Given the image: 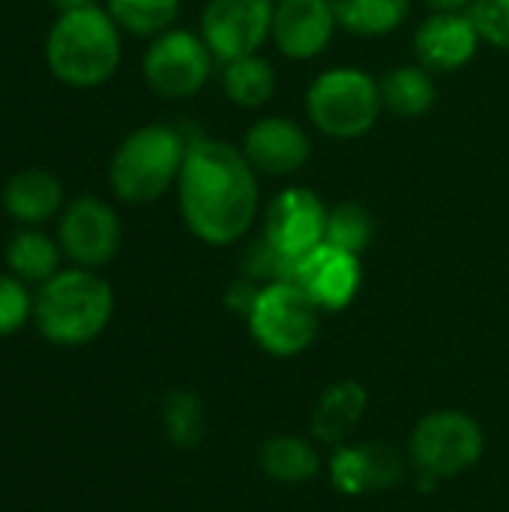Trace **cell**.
<instances>
[{"mask_svg":"<svg viewBox=\"0 0 509 512\" xmlns=\"http://www.w3.org/2000/svg\"><path fill=\"white\" fill-rule=\"evenodd\" d=\"M174 192L186 231L213 249L240 243L261 216V174L222 138L189 141Z\"/></svg>","mask_w":509,"mask_h":512,"instance_id":"1","label":"cell"},{"mask_svg":"<svg viewBox=\"0 0 509 512\" xmlns=\"http://www.w3.org/2000/svg\"><path fill=\"white\" fill-rule=\"evenodd\" d=\"M123 60V30L105 6H84L60 12L45 36L48 72L72 87L93 90L108 84Z\"/></svg>","mask_w":509,"mask_h":512,"instance_id":"2","label":"cell"},{"mask_svg":"<svg viewBox=\"0 0 509 512\" xmlns=\"http://www.w3.org/2000/svg\"><path fill=\"white\" fill-rule=\"evenodd\" d=\"M114 318V288L99 270L63 267L39 285L33 321L57 348H81L99 339Z\"/></svg>","mask_w":509,"mask_h":512,"instance_id":"3","label":"cell"},{"mask_svg":"<svg viewBox=\"0 0 509 512\" xmlns=\"http://www.w3.org/2000/svg\"><path fill=\"white\" fill-rule=\"evenodd\" d=\"M189 138L168 123H144L123 135L108 159V186L123 204H153L165 198L180 177Z\"/></svg>","mask_w":509,"mask_h":512,"instance_id":"4","label":"cell"},{"mask_svg":"<svg viewBox=\"0 0 509 512\" xmlns=\"http://www.w3.org/2000/svg\"><path fill=\"white\" fill-rule=\"evenodd\" d=\"M306 120L333 141H357L369 135L384 108L381 78L360 66H330L306 87Z\"/></svg>","mask_w":509,"mask_h":512,"instance_id":"5","label":"cell"},{"mask_svg":"<svg viewBox=\"0 0 509 512\" xmlns=\"http://www.w3.org/2000/svg\"><path fill=\"white\" fill-rule=\"evenodd\" d=\"M321 309L306 297L294 279L267 282L243 318L252 342L276 360H291L306 354L321 333Z\"/></svg>","mask_w":509,"mask_h":512,"instance_id":"6","label":"cell"},{"mask_svg":"<svg viewBox=\"0 0 509 512\" xmlns=\"http://www.w3.org/2000/svg\"><path fill=\"white\" fill-rule=\"evenodd\" d=\"M486 453L480 420L459 408H438L417 420L408 438V459L429 480H453L468 474Z\"/></svg>","mask_w":509,"mask_h":512,"instance_id":"7","label":"cell"},{"mask_svg":"<svg viewBox=\"0 0 509 512\" xmlns=\"http://www.w3.org/2000/svg\"><path fill=\"white\" fill-rule=\"evenodd\" d=\"M216 69V57L201 39L198 30L171 27L150 39L144 57H141V75L147 87L168 99L183 102L201 93Z\"/></svg>","mask_w":509,"mask_h":512,"instance_id":"8","label":"cell"},{"mask_svg":"<svg viewBox=\"0 0 509 512\" xmlns=\"http://www.w3.org/2000/svg\"><path fill=\"white\" fill-rule=\"evenodd\" d=\"M327 216L330 207L309 186H285L276 192L261 216V237L297 267L312 249L327 240Z\"/></svg>","mask_w":509,"mask_h":512,"instance_id":"9","label":"cell"},{"mask_svg":"<svg viewBox=\"0 0 509 512\" xmlns=\"http://www.w3.org/2000/svg\"><path fill=\"white\" fill-rule=\"evenodd\" d=\"M276 0H207L198 33L213 51L216 63L261 54L273 36Z\"/></svg>","mask_w":509,"mask_h":512,"instance_id":"10","label":"cell"},{"mask_svg":"<svg viewBox=\"0 0 509 512\" xmlns=\"http://www.w3.org/2000/svg\"><path fill=\"white\" fill-rule=\"evenodd\" d=\"M57 243L75 267L102 270L123 246V222L108 201L81 195L57 216Z\"/></svg>","mask_w":509,"mask_h":512,"instance_id":"11","label":"cell"},{"mask_svg":"<svg viewBox=\"0 0 509 512\" xmlns=\"http://www.w3.org/2000/svg\"><path fill=\"white\" fill-rule=\"evenodd\" d=\"M330 483L345 498L393 492L408 477V459L387 441L339 444L327 462Z\"/></svg>","mask_w":509,"mask_h":512,"instance_id":"12","label":"cell"},{"mask_svg":"<svg viewBox=\"0 0 509 512\" xmlns=\"http://www.w3.org/2000/svg\"><path fill=\"white\" fill-rule=\"evenodd\" d=\"M294 282L321 312H345L363 288L360 255L321 243L294 267Z\"/></svg>","mask_w":509,"mask_h":512,"instance_id":"13","label":"cell"},{"mask_svg":"<svg viewBox=\"0 0 509 512\" xmlns=\"http://www.w3.org/2000/svg\"><path fill=\"white\" fill-rule=\"evenodd\" d=\"M240 150L261 177H291L312 159V135L291 117L267 114L249 123Z\"/></svg>","mask_w":509,"mask_h":512,"instance_id":"14","label":"cell"},{"mask_svg":"<svg viewBox=\"0 0 509 512\" xmlns=\"http://www.w3.org/2000/svg\"><path fill=\"white\" fill-rule=\"evenodd\" d=\"M339 30L330 0H276L270 42L288 60L306 63L321 57Z\"/></svg>","mask_w":509,"mask_h":512,"instance_id":"15","label":"cell"},{"mask_svg":"<svg viewBox=\"0 0 509 512\" xmlns=\"http://www.w3.org/2000/svg\"><path fill=\"white\" fill-rule=\"evenodd\" d=\"M483 45V36L468 9L462 12H429L414 30L417 63L429 72L465 69Z\"/></svg>","mask_w":509,"mask_h":512,"instance_id":"16","label":"cell"},{"mask_svg":"<svg viewBox=\"0 0 509 512\" xmlns=\"http://www.w3.org/2000/svg\"><path fill=\"white\" fill-rule=\"evenodd\" d=\"M0 207L21 228H39L63 213L66 207L63 180L48 168H21L3 183Z\"/></svg>","mask_w":509,"mask_h":512,"instance_id":"17","label":"cell"},{"mask_svg":"<svg viewBox=\"0 0 509 512\" xmlns=\"http://www.w3.org/2000/svg\"><path fill=\"white\" fill-rule=\"evenodd\" d=\"M366 408H369V393L360 381L354 378L333 381L327 390H321L312 408V438L327 447L345 444L348 435L363 420Z\"/></svg>","mask_w":509,"mask_h":512,"instance_id":"18","label":"cell"},{"mask_svg":"<svg viewBox=\"0 0 509 512\" xmlns=\"http://www.w3.org/2000/svg\"><path fill=\"white\" fill-rule=\"evenodd\" d=\"M258 468L264 477L282 486H303L315 480L324 468L315 438L300 435H273L258 450Z\"/></svg>","mask_w":509,"mask_h":512,"instance_id":"19","label":"cell"},{"mask_svg":"<svg viewBox=\"0 0 509 512\" xmlns=\"http://www.w3.org/2000/svg\"><path fill=\"white\" fill-rule=\"evenodd\" d=\"M63 249L57 237H48L39 228H21L6 240L3 261L12 276H18L27 285H42L63 267Z\"/></svg>","mask_w":509,"mask_h":512,"instance_id":"20","label":"cell"},{"mask_svg":"<svg viewBox=\"0 0 509 512\" xmlns=\"http://www.w3.org/2000/svg\"><path fill=\"white\" fill-rule=\"evenodd\" d=\"M381 96L384 108L396 117L414 120L435 108L438 102V84L435 72H429L420 63H399L381 78Z\"/></svg>","mask_w":509,"mask_h":512,"instance_id":"21","label":"cell"},{"mask_svg":"<svg viewBox=\"0 0 509 512\" xmlns=\"http://www.w3.org/2000/svg\"><path fill=\"white\" fill-rule=\"evenodd\" d=\"M276 84V69L264 54H249L222 63V93L237 108H264L276 96Z\"/></svg>","mask_w":509,"mask_h":512,"instance_id":"22","label":"cell"},{"mask_svg":"<svg viewBox=\"0 0 509 512\" xmlns=\"http://www.w3.org/2000/svg\"><path fill=\"white\" fill-rule=\"evenodd\" d=\"M339 30L363 36V39H378L396 33L408 15H411V0H330Z\"/></svg>","mask_w":509,"mask_h":512,"instance_id":"23","label":"cell"},{"mask_svg":"<svg viewBox=\"0 0 509 512\" xmlns=\"http://www.w3.org/2000/svg\"><path fill=\"white\" fill-rule=\"evenodd\" d=\"M102 6L123 33L138 39H156L159 33L177 27L183 0H105Z\"/></svg>","mask_w":509,"mask_h":512,"instance_id":"24","label":"cell"},{"mask_svg":"<svg viewBox=\"0 0 509 512\" xmlns=\"http://www.w3.org/2000/svg\"><path fill=\"white\" fill-rule=\"evenodd\" d=\"M162 426L174 447L192 450L204 438V405L189 390H174L162 402Z\"/></svg>","mask_w":509,"mask_h":512,"instance_id":"25","label":"cell"},{"mask_svg":"<svg viewBox=\"0 0 509 512\" xmlns=\"http://www.w3.org/2000/svg\"><path fill=\"white\" fill-rule=\"evenodd\" d=\"M375 240V219L372 213L357 201H339L330 207L327 216V240L339 249H348L354 255H363Z\"/></svg>","mask_w":509,"mask_h":512,"instance_id":"26","label":"cell"},{"mask_svg":"<svg viewBox=\"0 0 509 512\" xmlns=\"http://www.w3.org/2000/svg\"><path fill=\"white\" fill-rule=\"evenodd\" d=\"M33 318V297L27 282L12 276L9 270L0 273V336L18 333Z\"/></svg>","mask_w":509,"mask_h":512,"instance_id":"27","label":"cell"},{"mask_svg":"<svg viewBox=\"0 0 509 512\" xmlns=\"http://www.w3.org/2000/svg\"><path fill=\"white\" fill-rule=\"evenodd\" d=\"M468 12L486 45L509 51V0H474Z\"/></svg>","mask_w":509,"mask_h":512,"instance_id":"28","label":"cell"},{"mask_svg":"<svg viewBox=\"0 0 509 512\" xmlns=\"http://www.w3.org/2000/svg\"><path fill=\"white\" fill-rule=\"evenodd\" d=\"M429 12H462L471 9L474 0H420Z\"/></svg>","mask_w":509,"mask_h":512,"instance_id":"29","label":"cell"},{"mask_svg":"<svg viewBox=\"0 0 509 512\" xmlns=\"http://www.w3.org/2000/svg\"><path fill=\"white\" fill-rule=\"evenodd\" d=\"M99 0H48V6L60 15V12H75V9H84V6H96Z\"/></svg>","mask_w":509,"mask_h":512,"instance_id":"30","label":"cell"}]
</instances>
